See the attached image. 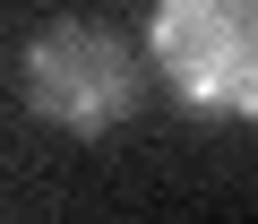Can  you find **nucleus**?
<instances>
[{"label": "nucleus", "instance_id": "nucleus-1", "mask_svg": "<svg viewBox=\"0 0 258 224\" xmlns=\"http://www.w3.org/2000/svg\"><path fill=\"white\" fill-rule=\"evenodd\" d=\"M18 95L60 138H112L138 112V95H147V61L103 18H52L18 52Z\"/></svg>", "mask_w": 258, "mask_h": 224}, {"label": "nucleus", "instance_id": "nucleus-2", "mask_svg": "<svg viewBox=\"0 0 258 224\" xmlns=\"http://www.w3.org/2000/svg\"><path fill=\"white\" fill-rule=\"evenodd\" d=\"M138 61H155V78L189 112L249 121L258 112V0H155Z\"/></svg>", "mask_w": 258, "mask_h": 224}]
</instances>
